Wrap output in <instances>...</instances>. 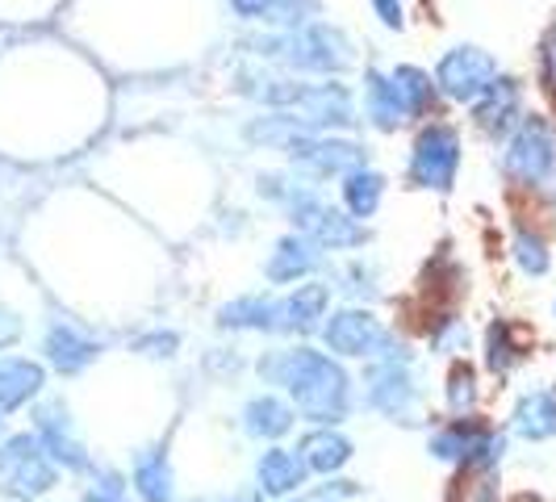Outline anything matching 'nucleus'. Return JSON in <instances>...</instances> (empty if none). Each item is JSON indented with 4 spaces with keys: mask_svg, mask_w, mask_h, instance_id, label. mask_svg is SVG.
I'll use <instances>...</instances> for the list:
<instances>
[{
    "mask_svg": "<svg viewBox=\"0 0 556 502\" xmlns=\"http://www.w3.org/2000/svg\"><path fill=\"white\" fill-rule=\"evenodd\" d=\"M515 260H519V268L531 273V277L548 273V248H544V239H540V235L519 230V239H515Z\"/></svg>",
    "mask_w": 556,
    "mask_h": 502,
    "instance_id": "393cba45",
    "label": "nucleus"
},
{
    "mask_svg": "<svg viewBox=\"0 0 556 502\" xmlns=\"http://www.w3.org/2000/svg\"><path fill=\"white\" fill-rule=\"evenodd\" d=\"M230 4L248 17H273V22H280V13H289V0H230Z\"/></svg>",
    "mask_w": 556,
    "mask_h": 502,
    "instance_id": "cd10ccee",
    "label": "nucleus"
},
{
    "mask_svg": "<svg viewBox=\"0 0 556 502\" xmlns=\"http://www.w3.org/2000/svg\"><path fill=\"white\" fill-rule=\"evenodd\" d=\"M456 160H460L456 135L447 126H431L415 147V180L431 185V189H447V180L456 172Z\"/></svg>",
    "mask_w": 556,
    "mask_h": 502,
    "instance_id": "9d476101",
    "label": "nucleus"
},
{
    "mask_svg": "<svg viewBox=\"0 0 556 502\" xmlns=\"http://www.w3.org/2000/svg\"><path fill=\"white\" fill-rule=\"evenodd\" d=\"M440 84L460 101H477L494 84V59L485 51H473V47H460L440 63Z\"/></svg>",
    "mask_w": 556,
    "mask_h": 502,
    "instance_id": "1a4fd4ad",
    "label": "nucleus"
},
{
    "mask_svg": "<svg viewBox=\"0 0 556 502\" xmlns=\"http://www.w3.org/2000/svg\"><path fill=\"white\" fill-rule=\"evenodd\" d=\"M260 373L285 386L298 415L314 427H334L352 415V377L314 348H289L273 361H260Z\"/></svg>",
    "mask_w": 556,
    "mask_h": 502,
    "instance_id": "f257e3e1",
    "label": "nucleus"
},
{
    "mask_svg": "<svg viewBox=\"0 0 556 502\" xmlns=\"http://www.w3.org/2000/svg\"><path fill=\"white\" fill-rule=\"evenodd\" d=\"M431 456L465 465V469H494L502 461V436L473 418H456L431 436Z\"/></svg>",
    "mask_w": 556,
    "mask_h": 502,
    "instance_id": "20e7f679",
    "label": "nucleus"
},
{
    "mask_svg": "<svg viewBox=\"0 0 556 502\" xmlns=\"http://www.w3.org/2000/svg\"><path fill=\"white\" fill-rule=\"evenodd\" d=\"M515 361H519V348H515V339H510V327H506V323H494L490 335H485V364H490L494 373H506Z\"/></svg>",
    "mask_w": 556,
    "mask_h": 502,
    "instance_id": "b1692460",
    "label": "nucleus"
},
{
    "mask_svg": "<svg viewBox=\"0 0 556 502\" xmlns=\"http://www.w3.org/2000/svg\"><path fill=\"white\" fill-rule=\"evenodd\" d=\"M314 251L306 248V243H298V239H285L277 248V255L268 260V277L273 280H298L302 273H309L314 268Z\"/></svg>",
    "mask_w": 556,
    "mask_h": 502,
    "instance_id": "412c9836",
    "label": "nucleus"
},
{
    "mask_svg": "<svg viewBox=\"0 0 556 502\" xmlns=\"http://www.w3.org/2000/svg\"><path fill=\"white\" fill-rule=\"evenodd\" d=\"M42 352H47V361L55 364L59 373H84L88 364L97 361V343L80 335L76 327H67V323H55L51 331H47V343H42Z\"/></svg>",
    "mask_w": 556,
    "mask_h": 502,
    "instance_id": "4468645a",
    "label": "nucleus"
},
{
    "mask_svg": "<svg viewBox=\"0 0 556 502\" xmlns=\"http://www.w3.org/2000/svg\"><path fill=\"white\" fill-rule=\"evenodd\" d=\"M556 167V139L544 117H528L506 147V172L523 185H544Z\"/></svg>",
    "mask_w": 556,
    "mask_h": 502,
    "instance_id": "423d86ee",
    "label": "nucleus"
},
{
    "mask_svg": "<svg viewBox=\"0 0 556 502\" xmlns=\"http://www.w3.org/2000/svg\"><path fill=\"white\" fill-rule=\"evenodd\" d=\"M293 155H302V160H309V164L318 167H331V172L352 167L361 160L356 147H343V142H293Z\"/></svg>",
    "mask_w": 556,
    "mask_h": 502,
    "instance_id": "5701e85b",
    "label": "nucleus"
},
{
    "mask_svg": "<svg viewBox=\"0 0 556 502\" xmlns=\"http://www.w3.org/2000/svg\"><path fill=\"white\" fill-rule=\"evenodd\" d=\"M135 352H142V356H155V361H160V356H172V352H176V335L172 331H151V335H142L139 343H135Z\"/></svg>",
    "mask_w": 556,
    "mask_h": 502,
    "instance_id": "bb28decb",
    "label": "nucleus"
},
{
    "mask_svg": "<svg viewBox=\"0 0 556 502\" xmlns=\"http://www.w3.org/2000/svg\"><path fill=\"white\" fill-rule=\"evenodd\" d=\"M306 461L293 452V448H264L260 461H255V490L264 499H293L302 486H306Z\"/></svg>",
    "mask_w": 556,
    "mask_h": 502,
    "instance_id": "6e6552de",
    "label": "nucleus"
},
{
    "mask_svg": "<svg viewBox=\"0 0 556 502\" xmlns=\"http://www.w3.org/2000/svg\"><path fill=\"white\" fill-rule=\"evenodd\" d=\"M377 197H381V180H377V176H352V185H348V201H352V210H356V214H372Z\"/></svg>",
    "mask_w": 556,
    "mask_h": 502,
    "instance_id": "a878e982",
    "label": "nucleus"
},
{
    "mask_svg": "<svg viewBox=\"0 0 556 502\" xmlns=\"http://www.w3.org/2000/svg\"><path fill=\"white\" fill-rule=\"evenodd\" d=\"M47 386L42 364L26 361V356H0V415L22 411L26 402H34Z\"/></svg>",
    "mask_w": 556,
    "mask_h": 502,
    "instance_id": "f8f14e48",
    "label": "nucleus"
},
{
    "mask_svg": "<svg viewBox=\"0 0 556 502\" xmlns=\"http://www.w3.org/2000/svg\"><path fill=\"white\" fill-rule=\"evenodd\" d=\"M318 318H327V285H298V293L277 302V331H314Z\"/></svg>",
    "mask_w": 556,
    "mask_h": 502,
    "instance_id": "f3484780",
    "label": "nucleus"
},
{
    "mask_svg": "<svg viewBox=\"0 0 556 502\" xmlns=\"http://www.w3.org/2000/svg\"><path fill=\"white\" fill-rule=\"evenodd\" d=\"M285 502H293V499H285Z\"/></svg>",
    "mask_w": 556,
    "mask_h": 502,
    "instance_id": "e433bc0d",
    "label": "nucleus"
},
{
    "mask_svg": "<svg viewBox=\"0 0 556 502\" xmlns=\"http://www.w3.org/2000/svg\"><path fill=\"white\" fill-rule=\"evenodd\" d=\"M323 339H327V348H331L334 356H390V331L368 314V310H339L327 318V327H323Z\"/></svg>",
    "mask_w": 556,
    "mask_h": 502,
    "instance_id": "0eeeda50",
    "label": "nucleus"
},
{
    "mask_svg": "<svg viewBox=\"0 0 556 502\" xmlns=\"http://www.w3.org/2000/svg\"><path fill=\"white\" fill-rule=\"evenodd\" d=\"M218 323L230 331H277V302L264 298H239L218 310Z\"/></svg>",
    "mask_w": 556,
    "mask_h": 502,
    "instance_id": "6ab92c4d",
    "label": "nucleus"
},
{
    "mask_svg": "<svg viewBox=\"0 0 556 502\" xmlns=\"http://www.w3.org/2000/svg\"><path fill=\"white\" fill-rule=\"evenodd\" d=\"M352 452H356V448H352V440H348L343 431H334V427H314L306 440L298 444V456L306 461L309 474H323V477L348 469Z\"/></svg>",
    "mask_w": 556,
    "mask_h": 502,
    "instance_id": "ddd939ff",
    "label": "nucleus"
},
{
    "mask_svg": "<svg viewBox=\"0 0 556 502\" xmlns=\"http://www.w3.org/2000/svg\"><path fill=\"white\" fill-rule=\"evenodd\" d=\"M323 502H339V499H323Z\"/></svg>",
    "mask_w": 556,
    "mask_h": 502,
    "instance_id": "f704fd0d",
    "label": "nucleus"
},
{
    "mask_svg": "<svg viewBox=\"0 0 556 502\" xmlns=\"http://www.w3.org/2000/svg\"><path fill=\"white\" fill-rule=\"evenodd\" d=\"M117 502H130V499H117Z\"/></svg>",
    "mask_w": 556,
    "mask_h": 502,
    "instance_id": "c9c22d12",
    "label": "nucleus"
},
{
    "mask_svg": "<svg viewBox=\"0 0 556 502\" xmlns=\"http://www.w3.org/2000/svg\"><path fill=\"white\" fill-rule=\"evenodd\" d=\"M377 4H381V13H386V22H390V26H397V22H402V9H397L393 0H377Z\"/></svg>",
    "mask_w": 556,
    "mask_h": 502,
    "instance_id": "2f4dec72",
    "label": "nucleus"
},
{
    "mask_svg": "<svg viewBox=\"0 0 556 502\" xmlns=\"http://www.w3.org/2000/svg\"><path fill=\"white\" fill-rule=\"evenodd\" d=\"M510 427H515L523 440H531V444L553 440V436H556V393H548V390L523 393V398L515 402Z\"/></svg>",
    "mask_w": 556,
    "mask_h": 502,
    "instance_id": "dca6fc26",
    "label": "nucleus"
},
{
    "mask_svg": "<svg viewBox=\"0 0 556 502\" xmlns=\"http://www.w3.org/2000/svg\"><path fill=\"white\" fill-rule=\"evenodd\" d=\"M218 502H264V494H260L255 486H243V490H230V494H223Z\"/></svg>",
    "mask_w": 556,
    "mask_h": 502,
    "instance_id": "7c9ffc66",
    "label": "nucleus"
},
{
    "mask_svg": "<svg viewBox=\"0 0 556 502\" xmlns=\"http://www.w3.org/2000/svg\"><path fill=\"white\" fill-rule=\"evenodd\" d=\"M0 431H4V418H0Z\"/></svg>",
    "mask_w": 556,
    "mask_h": 502,
    "instance_id": "473e14b6",
    "label": "nucleus"
},
{
    "mask_svg": "<svg viewBox=\"0 0 556 502\" xmlns=\"http://www.w3.org/2000/svg\"><path fill=\"white\" fill-rule=\"evenodd\" d=\"M523 502H540V499H523Z\"/></svg>",
    "mask_w": 556,
    "mask_h": 502,
    "instance_id": "72a5a7b5",
    "label": "nucleus"
},
{
    "mask_svg": "<svg viewBox=\"0 0 556 502\" xmlns=\"http://www.w3.org/2000/svg\"><path fill=\"white\" fill-rule=\"evenodd\" d=\"M515 110H519V88L510 80H494L485 88V97H477V122L485 130H506Z\"/></svg>",
    "mask_w": 556,
    "mask_h": 502,
    "instance_id": "aec40b11",
    "label": "nucleus"
},
{
    "mask_svg": "<svg viewBox=\"0 0 556 502\" xmlns=\"http://www.w3.org/2000/svg\"><path fill=\"white\" fill-rule=\"evenodd\" d=\"M447 411L460 418H469L477 411V373L469 364H456L447 373Z\"/></svg>",
    "mask_w": 556,
    "mask_h": 502,
    "instance_id": "4be33fe9",
    "label": "nucleus"
},
{
    "mask_svg": "<svg viewBox=\"0 0 556 502\" xmlns=\"http://www.w3.org/2000/svg\"><path fill=\"white\" fill-rule=\"evenodd\" d=\"M364 402L372 411H381L386 418H393V423H415L422 393H418V381L415 373H410V364H406V356L390 352L377 364H368V373H364Z\"/></svg>",
    "mask_w": 556,
    "mask_h": 502,
    "instance_id": "7ed1b4c3",
    "label": "nucleus"
},
{
    "mask_svg": "<svg viewBox=\"0 0 556 502\" xmlns=\"http://www.w3.org/2000/svg\"><path fill=\"white\" fill-rule=\"evenodd\" d=\"M17 339H22V318H17L13 310L0 306V352H4V348H13Z\"/></svg>",
    "mask_w": 556,
    "mask_h": 502,
    "instance_id": "c85d7f7f",
    "label": "nucleus"
},
{
    "mask_svg": "<svg viewBox=\"0 0 556 502\" xmlns=\"http://www.w3.org/2000/svg\"><path fill=\"white\" fill-rule=\"evenodd\" d=\"M59 486V465L38 436L17 431L0 440V499L38 502Z\"/></svg>",
    "mask_w": 556,
    "mask_h": 502,
    "instance_id": "f03ea898",
    "label": "nucleus"
},
{
    "mask_svg": "<svg viewBox=\"0 0 556 502\" xmlns=\"http://www.w3.org/2000/svg\"><path fill=\"white\" fill-rule=\"evenodd\" d=\"M130 490L139 502H176V474H172V456L167 448H142L130 465Z\"/></svg>",
    "mask_w": 556,
    "mask_h": 502,
    "instance_id": "9b49d317",
    "label": "nucleus"
},
{
    "mask_svg": "<svg viewBox=\"0 0 556 502\" xmlns=\"http://www.w3.org/2000/svg\"><path fill=\"white\" fill-rule=\"evenodd\" d=\"M544 76H548V84L556 88V29L544 38Z\"/></svg>",
    "mask_w": 556,
    "mask_h": 502,
    "instance_id": "c756f323",
    "label": "nucleus"
},
{
    "mask_svg": "<svg viewBox=\"0 0 556 502\" xmlns=\"http://www.w3.org/2000/svg\"><path fill=\"white\" fill-rule=\"evenodd\" d=\"M193 502H201V499H193Z\"/></svg>",
    "mask_w": 556,
    "mask_h": 502,
    "instance_id": "4c0bfd02",
    "label": "nucleus"
},
{
    "mask_svg": "<svg viewBox=\"0 0 556 502\" xmlns=\"http://www.w3.org/2000/svg\"><path fill=\"white\" fill-rule=\"evenodd\" d=\"M298 223L306 226L318 243H331V248L361 243V226H352L343 214H334V210H327V205H314V201H306V205L298 210Z\"/></svg>",
    "mask_w": 556,
    "mask_h": 502,
    "instance_id": "a211bd4d",
    "label": "nucleus"
},
{
    "mask_svg": "<svg viewBox=\"0 0 556 502\" xmlns=\"http://www.w3.org/2000/svg\"><path fill=\"white\" fill-rule=\"evenodd\" d=\"M34 436L42 440V448L51 452L63 474H92V456H88V444L76 431V418L67 415L63 402H42L38 415H34Z\"/></svg>",
    "mask_w": 556,
    "mask_h": 502,
    "instance_id": "39448f33",
    "label": "nucleus"
},
{
    "mask_svg": "<svg viewBox=\"0 0 556 502\" xmlns=\"http://www.w3.org/2000/svg\"><path fill=\"white\" fill-rule=\"evenodd\" d=\"M293 418L298 411L289 402H280L277 393H255L248 406H243V427L255 440H280L293 431Z\"/></svg>",
    "mask_w": 556,
    "mask_h": 502,
    "instance_id": "2eb2a0df",
    "label": "nucleus"
}]
</instances>
